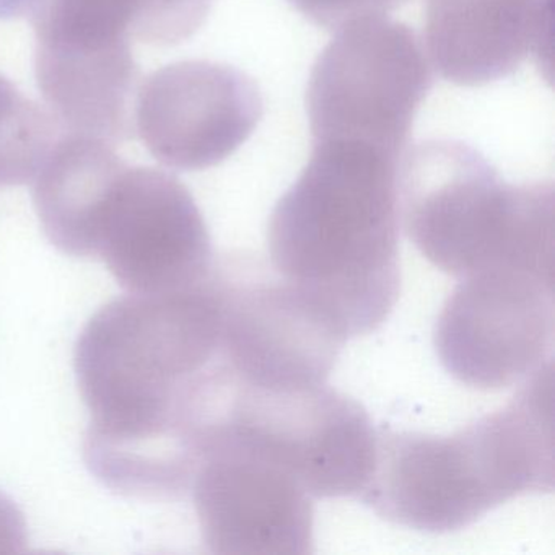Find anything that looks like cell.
I'll return each mask as SVG.
<instances>
[{
  "mask_svg": "<svg viewBox=\"0 0 555 555\" xmlns=\"http://www.w3.org/2000/svg\"><path fill=\"white\" fill-rule=\"evenodd\" d=\"M31 22L38 89L63 128L112 144L131 139L141 74L131 38L56 18Z\"/></svg>",
  "mask_w": 555,
  "mask_h": 555,
  "instance_id": "cell-10",
  "label": "cell"
},
{
  "mask_svg": "<svg viewBox=\"0 0 555 555\" xmlns=\"http://www.w3.org/2000/svg\"><path fill=\"white\" fill-rule=\"evenodd\" d=\"M431 86L430 56L417 31L386 17L353 22L336 31L311 70L313 142H362L402 157Z\"/></svg>",
  "mask_w": 555,
  "mask_h": 555,
  "instance_id": "cell-5",
  "label": "cell"
},
{
  "mask_svg": "<svg viewBox=\"0 0 555 555\" xmlns=\"http://www.w3.org/2000/svg\"><path fill=\"white\" fill-rule=\"evenodd\" d=\"M264 113L258 83L212 61H181L139 83L134 129L160 164L206 170L238 151Z\"/></svg>",
  "mask_w": 555,
  "mask_h": 555,
  "instance_id": "cell-8",
  "label": "cell"
},
{
  "mask_svg": "<svg viewBox=\"0 0 555 555\" xmlns=\"http://www.w3.org/2000/svg\"><path fill=\"white\" fill-rule=\"evenodd\" d=\"M43 0H0V21L30 17Z\"/></svg>",
  "mask_w": 555,
  "mask_h": 555,
  "instance_id": "cell-15",
  "label": "cell"
},
{
  "mask_svg": "<svg viewBox=\"0 0 555 555\" xmlns=\"http://www.w3.org/2000/svg\"><path fill=\"white\" fill-rule=\"evenodd\" d=\"M64 131L50 108L18 96L0 115V186L35 180Z\"/></svg>",
  "mask_w": 555,
  "mask_h": 555,
  "instance_id": "cell-12",
  "label": "cell"
},
{
  "mask_svg": "<svg viewBox=\"0 0 555 555\" xmlns=\"http://www.w3.org/2000/svg\"><path fill=\"white\" fill-rule=\"evenodd\" d=\"M401 158L362 142H313L269 222L272 269L317 300L347 339L378 330L399 300Z\"/></svg>",
  "mask_w": 555,
  "mask_h": 555,
  "instance_id": "cell-1",
  "label": "cell"
},
{
  "mask_svg": "<svg viewBox=\"0 0 555 555\" xmlns=\"http://www.w3.org/2000/svg\"><path fill=\"white\" fill-rule=\"evenodd\" d=\"M554 362L506 408L448 437L376 431V463L359 499L382 518L450 532L515 496L554 490Z\"/></svg>",
  "mask_w": 555,
  "mask_h": 555,
  "instance_id": "cell-2",
  "label": "cell"
},
{
  "mask_svg": "<svg viewBox=\"0 0 555 555\" xmlns=\"http://www.w3.org/2000/svg\"><path fill=\"white\" fill-rule=\"evenodd\" d=\"M398 190L405 233L447 274L515 268L554 282V184L506 183L470 145L430 139L402 155Z\"/></svg>",
  "mask_w": 555,
  "mask_h": 555,
  "instance_id": "cell-3",
  "label": "cell"
},
{
  "mask_svg": "<svg viewBox=\"0 0 555 555\" xmlns=\"http://www.w3.org/2000/svg\"><path fill=\"white\" fill-rule=\"evenodd\" d=\"M298 12L318 27L337 31L357 21L386 17L411 0H288Z\"/></svg>",
  "mask_w": 555,
  "mask_h": 555,
  "instance_id": "cell-14",
  "label": "cell"
},
{
  "mask_svg": "<svg viewBox=\"0 0 555 555\" xmlns=\"http://www.w3.org/2000/svg\"><path fill=\"white\" fill-rule=\"evenodd\" d=\"M554 0H425L428 56L448 82L505 79L552 54Z\"/></svg>",
  "mask_w": 555,
  "mask_h": 555,
  "instance_id": "cell-11",
  "label": "cell"
},
{
  "mask_svg": "<svg viewBox=\"0 0 555 555\" xmlns=\"http://www.w3.org/2000/svg\"><path fill=\"white\" fill-rule=\"evenodd\" d=\"M214 0H131L132 38L152 47H175L193 37L209 17Z\"/></svg>",
  "mask_w": 555,
  "mask_h": 555,
  "instance_id": "cell-13",
  "label": "cell"
},
{
  "mask_svg": "<svg viewBox=\"0 0 555 555\" xmlns=\"http://www.w3.org/2000/svg\"><path fill=\"white\" fill-rule=\"evenodd\" d=\"M190 444L197 466L219 450L261 457L313 499L360 496L376 463V430L356 399L327 385L259 388L236 378L220 359L207 372Z\"/></svg>",
  "mask_w": 555,
  "mask_h": 555,
  "instance_id": "cell-4",
  "label": "cell"
},
{
  "mask_svg": "<svg viewBox=\"0 0 555 555\" xmlns=\"http://www.w3.org/2000/svg\"><path fill=\"white\" fill-rule=\"evenodd\" d=\"M196 502L207 544L217 554L313 552V496L261 457L236 450L207 454L197 466Z\"/></svg>",
  "mask_w": 555,
  "mask_h": 555,
  "instance_id": "cell-9",
  "label": "cell"
},
{
  "mask_svg": "<svg viewBox=\"0 0 555 555\" xmlns=\"http://www.w3.org/2000/svg\"><path fill=\"white\" fill-rule=\"evenodd\" d=\"M222 281L219 353L248 385L305 389L326 385L347 336L310 295L266 271L258 259L219 268Z\"/></svg>",
  "mask_w": 555,
  "mask_h": 555,
  "instance_id": "cell-6",
  "label": "cell"
},
{
  "mask_svg": "<svg viewBox=\"0 0 555 555\" xmlns=\"http://www.w3.org/2000/svg\"><path fill=\"white\" fill-rule=\"evenodd\" d=\"M21 96V92H18L17 87L11 82V80L5 79L4 76H0V115L5 112V109L11 108L12 103Z\"/></svg>",
  "mask_w": 555,
  "mask_h": 555,
  "instance_id": "cell-16",
  "label": "cell"
},
{
  "mask_svg": "<svg viewBox=\"0 0 555 555\" xmlns=\"http://www.w3.org/2000/svg\"><path fill=\"white\" fill-rule=\"evenodd\" d=\"M554 282L515 268L461 279L435 326V349L451 376L470 388H509L552 359Z\"/></svg>",
  "mask_w": 555,
  "mask_h": 555,
  "instance_id": "cell-7",
  "label": "cell"
}]
</instances>
